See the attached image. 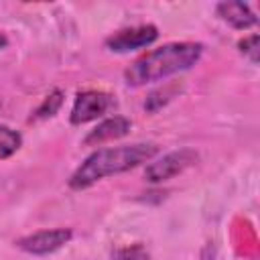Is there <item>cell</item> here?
Masks as SVG:
<instances>
[{"instance_id":"cell-6","label":"cell","mask_w":260,"mask_h":260,"mask_svg":"<svg viewBox=\"0 0 260 260\" xmlns=\"http://www.w3.org/2000/svg\"><path fill=\"white\" fill-rule=\"evenodd\" d=\"M156 37H158V30L154 24H142V26L118 30L116 35H112L106 41V47L114 53H130L134 49L152 45L156 41Z\"/></svg>"},{"instance_id":"cell-2","label":"cell","mask_w":260,"mask_h":260,"mask_svg":"<svg viewBox=\"0 0 260 260\" xmlns=\"http://www.w3.org/2000/svg\"><path fill=\"white\" fill-rule=\"evenodd\" d=\"M158 152L156 144H128V146H112L100 148L91 152L71 175L69 187L71 189H87L93 183L102 181L104 177L126 173L146 160H150Z\"/></svg>"},{"instance_id":"cell-3","label":"cell","mask_w":260,"mask_h":260,"mask_svg":"<svg viewBox=\"0 0 260 260\" xmlns=\"http://www.w3.org/2000/svg\"><path fill=\"white\" fill-rule=\"evenodd\" d=\"M199 158V154L191 148H181V150H173L169 154H165L162 158L150 162L144 171V177L150 181V183H162V181H169L171 177L183 173L185 169H189L195 160Z\"/></svg>"},{"instance_id":"cell-11","label":"cell","mask_w":260,"mask_h":260,"mask_svg":"<svg viewBox=\"0 0 260 260\" xmlns=\"http://www.w3.org/2000/svg\"><path fill=\"white\" fill-rule=\"evenodd\" d=\"M238 47H240V51H242V53L250 55L252 63H256V61H258V35H250V37L242 39V41L238 43Z\"/></svg>"},{"instance_id":"cell-5","label":"cell","mask_w":260,"mask_h":260,"mask_svg":"<svg viewBox=\"0 0 260 260\" xmlns=\"http://www.w3.org/2000/svg\"><path fill=\"white\" fill-rule=\"evenodd\" d=\"M73 232L69 228H57V230H41L37 234H30V236H24L20 240H16V246L28 254H37V256H43V254H51L59 248H63L69 240H71Z\"/></svg>"},{"instance_id":"cell-10","label":"cell","mask_w":260,"mask_h":260,"mask_svg":"<svg viewBox=\"0 0 260 260\" xmlns=\"http://www.w3.org/2000/svg\"><path fill=\"white\" fill-rule=\"evenodd\" d=\"M61 104H63V93H61L59 89H55L53 93H49V95L43 100V104L37 108V112L32 114L30 120H43V118H51V116H55L57 110L61 108Z\"/></svg>"},{"instance_id":"cell-7","label":"cell","mask_w":260,"mask_h":260,"mask_svg":"<svg viewBox=\"0 0 260 260\" xmlns=\"http://www.w3.org/2000/svg\"><path fill=\"white\" fill-rule=\"evenodd\" d=\"M132 124L128 118L124 116H114V118H108L104 122H100L85 138H83V144L87 146H98L102 142H110V140H116V138H122L130 132Z\"/></svg>"},{"instance_id":"cell-4","label":"cell","mask_w":260,"mask_h":260,"mask_svg":"<svg viewBox=\"0 0 260 260\" xmlns=\"http://www.w3.org/2000/svg\"><path fill=\"white\" fill-rule=\"evenodd\" d=\"M112 106V95L104 93V91H95V89H87L77 93L73 108H71V124H85L91 120H98L100 116H104L108 112V108Z\"/></svg>"},{"instance_id":"cell-1","label":"cell","mask_w":260,"mask_h":260,"mask_svg":"<svg viewBox=\"0 0 260 260\" xmlns=\"http://www.w3.org/2000/svg\"><path fill=\"white\" fill-rule=\"evenodd\" d=\"M201 53H203V45H199V43H189V41L167 43V45L138 57L124 71V79L132 87L160 81L173 73L191 69L199 61Z\"/></svg>"},{"instance_id":"cell-8","label":"cell","mask_w":260,"mask_h":260,"mask_svg":"<svg viewBox=\"0 0 260 260\" xmlns=\"http://www.w3.org/2000/svg\"><path fill=\"white\" fill-rule=\"evenodd\" d=\"M217 14L223 22H228L230 26L240 28V30L250 28L258 22L256 14L244 2H219L217 4Z\"/></svg>"},{"instance_id":"cell-9","label":"cell","mask_w":260,"mask_h":260,"mask_svg":"<svg viewBox=\"0 0 260 260\" xmlns=\"http://www.w3.org/2000/svg\"><path fill=\"white\" fill-rule=\"evenodd\" d=\"M20 144H22V138L16 130L8 126H0V160L14 154L20 148Z\"/></svg>"}]
</instances>
